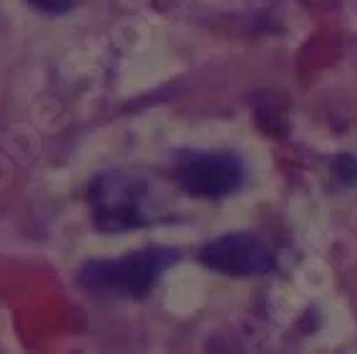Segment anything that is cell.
<instances>
[{
	"label": "cell",
	"instance_id": "cell-1",
	"mask_svg": "<svg viewBox=\"0 0 357 354\" xmlns=\"http://www.w3.org/2000/svg\"><path fill=\"white\" fill-rule=\"evenodd\" d=\"M178 261V252L169 247H146L121 259H96L81 266L78 284L96 297L139 299L159 282L161 274Z\"/></svg>",
	"mask_w": 357,
	"mask_h": 354
},
{
	"label": "cell",
	"instance_id": "cell-2",
	"mask_svg": "<svg viewBox=\"0 0 357 354\" xmlns=\"http://www.w3.org/2000/svg\"><path fill=\"white\" fill-rule=\"evenodd\" d=\"M89 206L93 224L103 234H121L151 222L146 209V184L123 171L101 174L91 184Z\"/></svg>",
	"mask_w": 357,
	"mask_h": 354
},
{
	"label": "cell",
	"instance_id": "cell-3",
	"mask_svg": "<svg viewBox=\"0 0 357 354\" xmlns=\"http://www.w3.org/2000/svg\"><path fill=\"white\" fill-rule=\"evenodd\" d=\"M172 174L189 197L199 199H222L244 184V164L229 151H186Z\"/></svg>",
	"mask_w": 357,
	"mask_h": 354
},
{
	"label": "cell",
	"instance_id": "cell-4",
	"mask_svg": "<svg viewBox=\"0 0 357 354\" xmlns=\"http://www.w3.org/2000/svg\"><path fill=\"white\" fill-rule=\"evenodd\" d=\"M199 261L211 272L227 277H257L272 272L277 266L275 254L269 252L264 241L252 234H227L222 239L209 241L199 252Z\"/></svg>",
	"mask_w": 357,
	"mask_h": 354
},
{
	"label": "cell",
	"instance_id": "cell-5",
	"mask_svg": "<svg viewBox=\"0 0 357 354\" xmlns=\"http://www.w3.org/2000/svg\"><path fill=\"white\" fill-rule=\"evenodd\" d=\"M28 3H31L36 10H40V13L61 15V13H68L76 0H28Z\"/></svg>",
	"mask_w": 357,
	"mask_h": 354
}]
</instances>
